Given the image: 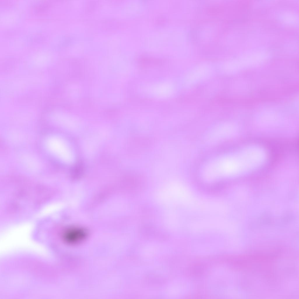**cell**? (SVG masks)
Returning a JSON list of instances; mask_svg holds the SVG:
<instances>
[{"label": "cell", "mask_w": 299, "mask_h": 299, "mask_svg": "<svg viewBox=\"0 0 299 299\" xmlns=\"http://www.w3.org/2000/svg\"><path fill=\"white\" fill-rule=\"evenodd\" d=\"M144 280L147 285L153 287L161 286L166 282V280L164 277L154 274H150L146 275Z\"/></svg>", "instance_id": "obj_3"}, {"label": "cell", "mask_w": 299, "mask_h": 299, "mask_svg": "<svg viewBox=\"0 0 299 299\" xmlns=\"http://www.w3.org/2000/svg\"><path fill=\"white\" fill-rule=\"evenodd\" d=\"M139 232L142 237L148 239L162 241L168 238L166 233L150 225L141 226L139 228Z\"/></svg>", "instance_id": "obj_2"}, {"label": "cell", "mask_w": 299, "mask_h": 299, "mask_svg": "<svg viewBox=\"0 0 299 299\" xmlns=\"http://www.w3.org/2000/svg\"><path fill=\"white\" fill-rule=\"evenodd\" d=\"M87 231L82 228L74 227L68 228L63 232L62 238L67 244L74 245L83 241L86 237Z\"/></svg>", "instance_id": "obj_1"}]
</instances>
